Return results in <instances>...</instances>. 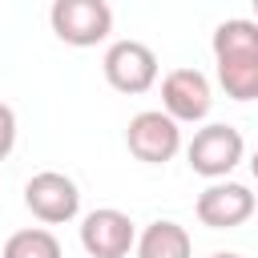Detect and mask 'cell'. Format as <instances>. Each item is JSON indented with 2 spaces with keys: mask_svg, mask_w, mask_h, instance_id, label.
I'll return each mask as SVG.
<instances>
[{
  "mask_svg": "<svg viewBox=\"0 0 258 258\" xmlns=\"http://www.w3.org/2000/svg\"><path fill=\"white\" fill-rule=\"evenodd\" d=\"M125 145H129V153H133L137 161H145V165H165V161L177 153V145H181V129H177V121H173L169 113L145 109V113L129 117Z\"/></svg>",
  "mask_w": 258,
  "mask_h": 258,
  "instance_id": "cell-2",
  "label": "cell"
},
{
  "mask_svg": "<svg viewBox=\"0 0 258 258\" xmlns=\"http://www.w3.org/2000/svg\"><path fill=\"white\" fill-rule=\"evenodd\" d=\"M242 149H246L242 133L234 125H226V121H214V125H206V129L194 133L185 157H189L194 173H202V177H226L242 161Z\"/></svg>",
  "mask_w": 258,
  "mask_h": 258,
  "instance_id": "cell-3",
  "label": "cell"
},
{
  "mask_svg": "<svg viewBox=\"0 0 258 258\" xmlns=\"http://www.w3.org/2000/svg\"><path fill=\"white\" fill-rule=\"evenodd\" d=\"M12 145H16V113H12V105L0 101V161L12 153Z\"/></svg>",
  "mask_w": 258,
  "mask_h": 258,
  "instance_id": "cell-13",
  "label": "cell"
},
{
  "mask_svg": "<svg viewBox=\"0 0 258 258\" xmlns=\"http://www.w3.org/2000/svg\"><path fill=\"white\" fill-rule=\"evenodd\" d=\"M254 12H258V0H254Z\"/></svg>",
  "mask_w": 258,
  "mask_h": 258,
  "instance_id": "cell-16",
  "label": "cell"
},
{
  "mask_svg": "<svg viewBox=\"0 0 258 258\" xmlns=\"http://www.w3.org/2000/svg\"><path fill=\"white\" fill-rule=\"evenodd\" d=\"M48 20H52V32L73 48L101 44L113 32V8L105 0H56Z\"/></svg>",
  "mask_w": 258,
  "mask_h": 258,
  "instance_id": "cell-1",
  "label": "cell"
},
{
  "mask_svg": "<svg viewBox=\"0 0 258 258\" xmlns=\"http://www.w3.org/2000/svg\"><path fill=\"white\" fill-rule=\"evenodd\" d=\"M194 214L210 230H234L254 214V194L246 185H238V181H214V185H206L198 194Z\"/></svg>",
  "mask_w": 258,
  "mask_h": 258,
  "instance_id": "cell-7",
  "label": "cell"
},
{
  "mask_svg": "<svg viewBox=\"0 0 258 258\" xmlns=\"http://www.w3.org/2000/svg\"><path fill=\"white\" fill-rule=\"evenodd\" d=\"M105 81L117 93H145L157 81V52L145 40H133V36L109 44V52H105Z\"/></svg>",
  "mask_w": 258,
  "mask_h": 258,
  "instance_id": "cell-5",
  "label": "cell"
},
{
  "mask_svg": "<svg viewBox=\"0 0 258 258\" xmlns=\"http://www.w3.org/2000/svg\"><path fill=\"white\" fill-rule=\"evenodd\" d=\"M210 81L198 69H169L161 77V105L173 121H202L210 113Z\"/></svg>",
  "mask_w": 258,
  "mask_h": 258,
  "instance_id": "cell-8",
  "label": "cell"
},
{
  "mask_svg": "<svg viewBox=\"0 0 258 258\" xmlns=\"http://www.w3.org/2000/svg\"><path fill=\"white\" fill-rule=\"evenodd\" d=\"M250 169H254V177H258V153H254V161H250Z\"/></svg>",
  "mask_w": 258,
  "mask_h": 258,
  "instance_id": "cell-15",
  "label": "cell"
},
{
  "mask_svg": "<svg viewBox=\"0 0 258 258\" xmlns=\"http://www.w3.org/2000/svg\"><path fill=\"white\" fill-rule=\"evenodd\" d=\"M0 258H60V242H56L52 230L28 226V230H16L4 242V254Z\"/></svg>",
  "mask_w": 258,
  "mask_h": 258,
  "instance_id": "cell-11",
  "label": "cell"
},
{
  "mask_svg": "<svg viewBox=\"0 0 258 258\" xmlns=\"http://www.w3.org/2000/svg\"><path fill=\"white\" fill-rule=\"evenodd\" d=\"M189 234L185 226L169 222V218H157L141 230L137 238V258H189Z\"/></svg>",
  "mask_w": 258,
  "mask_h": 258,
  "instance_id": "cell-10",
  "label": "cell"
},
{
  "mask_svg": "<svg viewBox=\"0 0 258 258\" xmlns=\"http://www.w3.org/2000/svg\"><path fill=\"white\" fill-rule=\"evenodd\" d=\"M137 242V230L129 222V214L105 206V210H93L85 222H81V246L89 258H125Z\"/></svg>",
  "mask_w": 258,
  "mask_h": 258,
  "instance_id": "cell-6",
  "label": "cell"
},
{
  "mask_svg": "<svg viewBox=\"0 0 258 258\" xmlns=\"http://www.w3.org/2000/svg\"><path fill=\"white\" fill-rule=\"evenodd\" d=\"M210 258H242V254H226V250H222V254H210Z\"/></svg>",
  "mask_w": 258,
  "mask_h": 258,
  "instance_id": "cell-14",
  "label": "cell"
},
{
  "mask_svg": "<svg viewBox=\"0 0 258 258\" xmlns=\"http://www.w3.org/2000/svg\"><path fill=\"white\" fill-rule=\"evenodd\" d=\"M218 81H222L226 97H234V101H254V97H258V60L218 64Z\"/></svg>",
  "mask_w": 258,
  "mask_h": 258,
  "instance_id": "cell-12",
  "label": "cell"
},
{
  "mask_svg": "<svg viewBox=\"0 0 258 258\" xmlns=\"http://www.w3.org/2000/svg\"><path fill=\"white\" fill-rule=\"evenodd\" d=\"M214 60L234 64V60H258V20L250 16H230L214 28Z\"/></svg>",
  "mask_w": 258,
  "mask_h": 258,
  "instance_id": "cell-9",
  "label": "cell"
},
{
  "mask_svg": "<svg viewBox=\"0 0 258 258\" xmlns=\"http://www.w3.org/2000/svg\"><path fill=\"white\" fill-rule=\"evenodd\" d=\"M24 206H28L32 218H40L44 226H60V222L77 218L81 194H77V181H73L69 173L40 169V173H32L28 185H24Z\"/></svg>",
  "mask_w": 258,
  "mask_h": 258,
  "instance_id": "cell-4",
  "label": "cell"
}]
</instances>
